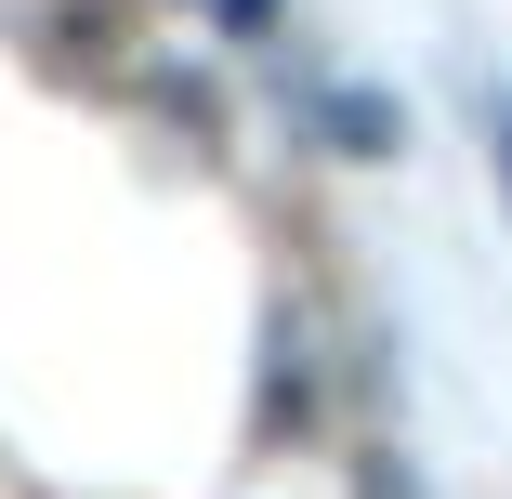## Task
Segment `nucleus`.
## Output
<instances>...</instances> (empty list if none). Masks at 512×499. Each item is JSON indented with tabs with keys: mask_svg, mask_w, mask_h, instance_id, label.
I'll return each mask as SVG.
<instances>
[{
	"mask_svg": "<svg viewBox=\"0 0 512 499\" xmlns=\"http://www.w3.org/2000/svg\"><path fill=\"white\" fill-rule=\"evenodd\" d=\"M316 132H329L342 158H394V145H407L394 92H355V79H342V92H316Z\"/></svg>",
	"mask_w": 512,
	"mask_h": 499,
	"instance_id": "nucleus-1",
	"label": "nucleus"
},
{
	"mask_svg": "<svg viewBox=\"0 0 512 499\" xmlns=\"http://www.w3.org/2000/svg\"><path fill=\"white\" fill-rule=\"evenodd\" d=\"M486 132H499V184H512V92H486Z\"/></svg>",
	"mask_w": 512,
	"mask_h": 499,
	"instance_id": "nucleus-2",
	"label": "nucleus"
}]
</instances>
